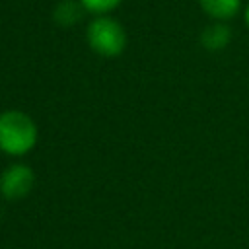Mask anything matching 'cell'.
Segmentation results:
<instances>
[{
  "label": "cell",
  "instance_id": "obj_4",
  "mask_svg": "<svg viewBox=\"0 0 249 249\" xmlns=\"http://www.w3.org/2000/svg\"><path fill=\"white\" fill-rule=\"evenodd\" d=\"M202 12L218 21L231 19L241 10V0H198Z\"/></svg>",
  "mask_w": 249,
  "mask_h": 249
},
{
  "label": "cell",
  "instance_id": "obj_7",
  "mask_svg": "<svg viewBox=\"0 0 249 249\" xmlns=\"http://www.w3.org/2000/svg\"><path fill=\"white\" fill-rule=\"evenodd\" d=\"M86 12H91L95 16H105L109 12H113L123 0H78Z\"/></svg>",
  "mask_w": 249,
  "mask_h": 249
},
{
  "label": "cell",
  "instance_id": "obj_8",
  "mask_svg": "<svg viewBox=\"0 0 249 249\" xmlns=\"http://www.w3.org/2000/svg\"><path fill=\"white\" fill-rule=\"evenodd\" d=\"M243 18H245V23H247V27H249V4H247V8H245V12H243Z\"/></svg>",
  "mask_w": 249,
  "mask_h": 249
},
{
  "label": "cell",
  "instance_id": "obj_3",
  "mask_svg": "<svg viewBox=\"0 0 249 249\" xmlns=\"http://www.w3.org/2000/svg\"><path fill=\"white\" fill-rule=\"evenodd\" d=\"M33 181H35L33 171H31L27 165L18 163V165L8 167V169L2 173L0 191H2V195H4L6 198L16 200V198L25 196V195L31 191Z\"/></svg>",
  "mask_w": 249,
  "mask_h": 249
},
{
  "label": "cell",
  "instance_id": "obj_2",
  "mask_svg": "<svg viewBox=\"0 0 249 249\" xmlns=\"http://www.w3.org/2000/svg\"><path fill=\"white\" fill-rule=\"evenodd\" d=\"M88 45L101 56H119L126 47V33L123 25L107 16H97L86 29Z\"/></svg>",
  "mask_w": 249,
  "mask_h": 249
},
{
  "label": "cell",
  "instance_id": "obj_1",
  "mask_svg": "<svg viewBox=\"0 0 249 249\" xmlns=\"http://www.w3.org/2000/svg\"><path fill=\"white\" fill-rule=\"evenodd\" d=\"M37 142L35 123L21 111H6L0 115V150L10 156L29 152Z\"/></svg>",
  "mask_w": 249,
  "mask_h": 249
},
{
  "label": "cell",
  "instance_id": "obj_5",
  "mask_svg": "<svg viewBox=\"0 0 249 249\" xmlns=\"http://www.w3.org/2000/svg\"><path fill=\"white\" fill-rule=\"evenodd\" d=\"M230 37H231V31H230L228 25H224V23H212V25H208L202 31L200 41H202V45L208 51H220V49H224L230 43Z\"/></svg>",
  "mask_w": 249,
  "mask_h": 249
},
{
  "label": "cell",
  "instance_id": "obj_6",
  "mask_svg": "<svg viewBox=\"0 0 249 249\" xmlns=\"http://www.w3.org/2000/svg\"><path fill=\"white\" fill-rule=\"evenodd\" d=\"M82 10L84 6L80 2H72V0H64L56 6L54 10V19L60 23V25H74L80 16H82Z\"/></svg>",
  "mask_w": 249,
  "mask_h": 249
}]
</instances>
